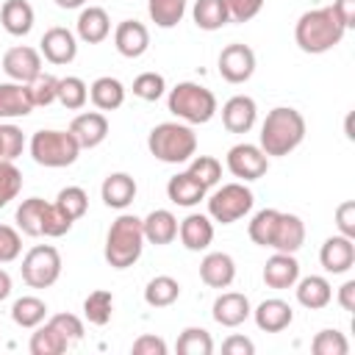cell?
<instances>
[{
  "mask_svg": "<svg viewBox=\"0 0 355 355\" xmlns=\"http://www.w3.org/2000/svg\"><path fill=\"white\" fill-rule=\"evenodd\" d=\"M69 344H78L80 338H83V322H80V316H75V313H55V316H50L47 319Z\"/></svg>",
  "mask_w": 355,
  "mask_h": 355,
  "instance_id": "49",
  "label": "cell"
},
{
  "mask_svg": "<svg viewBox=\"0 0 355 355\" xmlns=\"http://www.w3.org/2000/svg\"><path fill=\"white\" fill-rule=\"evenodd\" d=\"M141 230H144V241L155 247L172 244L178 239V216L166 208H155L141 219Z\"/></svg>",
  "mask_w": 355,
  "mask_h": 355,
  "instance_id": "24",
  "label": "cell"
},
{
  "mask_svg": "<svg viewBox=\"0 0 355 355\" xmlns=\"http://www.w3.org/2000/svg\"><path fill=\"white\" fill-rule=\"evenodd\" d=\"M133 355H166V341L153 336V333H144L133 341Z\"/></svg>",
  "mask_w": 355,
  "mask_h": 355,
  "instance_id": "52",
  "label": "cell"
},
{
  "mask_svg": "<svg viewBox=\"0 0 355 355\" xmlns=\"http://www.w3.org/2000/svg\"><path fill=\"white\" fill-rule=\"evenodd\" d=\"M22 252V236L11 225H0V263L17 261Z\"/></svg>",
  "mask_w": 355,
  "mask_h": 355,
  "instance_id": "48",
  "label": "cell"
},
{
  "mask_svg": "<svg viewBox=\"0 0 355 355\" xmlns=\"http://www.w3.org/2000/svg\"><path fill=\"white\" fill-rule=\"evenodd\" d=\"M89 100L97 111H116L125 103V86L119 78L103 75L89 86Z\"/></svg>",
  "mask_w": 355,
  "mask_h": 355,
  "instance_id": "30",
  "label": "cell"
},
{
  "mask_svg": "<svg viewBox=\"0 0 355 355\" xmlns=\"http://www.w3.org/2000/svg\"><path fill=\"white\" fill-rule=\"evenodd\" d=\"M252 308H250V300L239 291H222L216 300H214V308H211V316L216 324L222 327H239L250 319Z\"/></svg>",
  "mask_w": 355,
  "mask_h": 355,
  "instance_id": "17",
  "label": "cell"
},
{
  "mask_svg": "<svg viewBox=\"0 0 355 355\" xmlns=\"http://www.w3.org/2000/svg\"><path fill=\"white\" fill-rule=\"evenodd\" d=\"M333 14L338 17V22L349 31V28H355V0H333Z\"/></svg>",
  "mask_w": 355,
  "mask_h": 355,
  "instance_id": "54",
  "label": "cell"
},
{
  "mask_svg": "<svg viewBox=\"0 0 355 355\" xmlns=\"http://www.w3.org/2000/svg\"><path fill=\"white\" fill-rule=\"evenodd\" d=\"M319 263L327 275H347L355 266V244L347 236H330L324 239L319 250Z\"/></svg>",
  "mask_w": 355,
  "mask_h": 355,
  "instance_id": "13",
  "label": "cell"
},
{
  "mask_svg": "<svg viewBox=\"0 0 355 355\" xmlns=\"http://www.w3.org/2000/svg\"><path fill=\"white\" fill-rule=\"evenodd\" d=\"M55 6H58V8L72 11V8H83V6H86V0H55Z\"/></svg>",
  "mask_w": 355,
  "mask_h": 355,
  "instance_id": "57",
  "label": "cell"
},
{
  "mask_svg": "<svg viewBox=\"0 0 355 355\" xmlns=\"http://www.w3.org/2000/svg\"><path fill=\"white\" fill-rule=\"evenodd\" d=\"M186 164H189L186 172H189L200 186H205V189L216 186L219 178H222V164H219L214 155H191Z\"/></svg>",
  "mask_w": 355,
  "mask_h": 355,
  "instance_id": "40",
  "label": "cell"
},
{
  "mask_svg": "<svg viewBox=\"0 0 355 355\" xmlns=\"http://www.w3.org/2000/svg\"><path fill=\"white\" fill-rule=\"evenodd\" d=\"M178 297H180V283L169 275H155L144 286V302L150 308H169L172 302H178Z\"/></svg>",
  "mask_w": 355,
  "mask_h": 355,
  "instance_id": "34",
  "label": "cell"
},
{
  "mask_svg": "<svg viewBox=\"0 0 355 355\" xmlns=\"http://www.w3.org/2000/svg\"><path fill=\"white\" fill-rule=\"evenodd\" d=\"M8 294H11V275L6 269H0V302L8 300Z\"/></svg>",
  "mask_w": 355,
  "mask_h": 355,
  "instance_id": "56",
  "label": "cell"
},
{
  "mask_svg": "<svg viewBox=\"0 0 355 355\" xmlns=\"http://www.w3.org/2000/svg\"><path fill=\"white\" fill-rule=\"evenodd\" d=\"M225 6L230 14V22H250L252 17L261 14L263 0H225Z\"/></svg>",
  "mask_w": 355,
  "mask_h": 355,
  "instance_id": "50",
  "label": "cell"
},
{
  "mask_svg": "<svg viewBox=\"0 0 355 355\" xmlns=\"http://www.w3.org/2000/svg\"><path fill=\"white\" fill-rule=\"evenodd\" d=\"M144 250V230H141V219L133 214H119L105 236V247L103 255L108 261L111 269H128L141 258Z\"/></svg>",
  "mask_w": 355,
  "mask_h": 355,
  "instance_id": "3",
  "label": "cell"
},
{
  "mask_svg": "<svg viewBox=\"0 0 355 355\" xmlns=\"http://www.w3.org/2000/svg\"><path fill=\"white\" fill-rule=\"evenodd\" d=\"M89 100V86L78 78V75H67L58 78V97L55 103H61L67 111H80Z\"/></svg>",
  "mask_w": 355,
  "mask_h": 355,
  "instance_id": "37",
  "label": "cell"
},
{
  "mask_svg": "<svg viewBox=\"0 0 355 355\" xmlns=\"http://www.w3.org/2000/svg\"><path fill=\"white\" fill-rule=\"evenodd\" d=\"M178 236L189 252H202L214 241V219L208 214H189L178 225Z\"/></svg>",
  "mask_w": 355,
  "mask_h": 355,
  "instance_id": "19",
  "label": "cell"
},
{
  "mask_svg": "<svg viewBox=\"0 0 355 355\" xmlns=\"http://www.w3.org/2000/svg\"><path fill=\"white\" fill-rule=\"evenodd\" d=\"M136 191H139V186L128 172H111L100 186L103 202L108 208H116V211H125L136 200Z\"/></svg>",
  "mask_w": 355,
  "mask_h": 355,
  "instance_id": "23",
  "label": "cell"
},
{
  "mask_svg": "<svg viewBox=\"0 0 355 355\" xmlns=\"http://www.w3.org/2000/svg\"><path fill=\"white\" fill-rule=\"evenodd\" d=\"M277 216H280L277 208H263V211H258L252 216V222L247 227L252 244H258V247H269L272 244V236H275V227H277Z\"/></svg>",
  "mask_w": 355,
  "mask_h": 355,
  "instance_id": "41",
  "label": "cell"
},
{
  "mask_svg": "<svg viewBox=\"0 0 355 355\" xmlns=\"http://www.w3.org/2000/svg\"><path fill=\"white\" fill-rule=\"evenodd\" d=\"M22 191V172L14 161H0V208H6L11 200H17Z\"/></svg>",
  "mask_w": 355,
  "mask_h": 355,
  "instance_id": "45",
  "label": "cell"
},
{
  "mask_svg": "<svg viewBox=\"0 0 355 355\" xmlns=\"http://www.w3.org/2000/svg\"><path fill=\"white\" fill-rule=\"evenodd\" d=\"M25 150V136L17 125L0 122V161H14Z\"/></svg>",
  "mask_w": 355,
  "mask_h": 355,
  "instance_id": "47",
  "label": "cell"
},
{
  "mask_svg": "<svg viewBox=\"0 0 355 355\" xmlns=\"http://www.w3.org/2000/svg\"><path fill=\"white\" fill-rule=\"evenodd\" d=\"M67 347H69V341L50 322L36 324L33 336H31V344H28V349L33 355H61V352H67Z\"/></svg>",
  "mask_w": 355,
  "mask_h": 355,
  "instance_id": "35",
  "label": "cell"
},
{
  "mask_svg": "<svg viewBox=\"0 0 355 355\" xmlns=\"http://www.w3.org/2000/svg\"><path fill=\"white\" fill-rule=\"evenodd\" d=\"M336 300H338V305L344 308V311H355V280H347V283H341V288H338V294H336Z\"/></svg>",
  "mask_w": 355,
  "mask_h": 355,
  "instance_id": "55",
  "label": "cell"
},
{
  "mask_svg": "<svg viewBox=\"0 0 355 355\" xmlns=\"http://www.w3.org/2000/svg\"><path fill=\"white\" fill-rule=\"evenodd\" d=\"M166 108L172 116H178L186 125H205L219 111L214 92L205 89L202 83H194V80H183L175 89H169Z\"/></svg>",
  "mask_w": 355,
  "mask_h": 355,
  "instance_id": "5",
  "label": "cell"
},
{
  "mask_svg": "<svg viewBox=\"0 0 355 355\" xmlns=\"http://www.w3.org/2000/svg\"><path fill=\"white\" fill-rule=\"evenodd\" d=\"M250 316L255 319L258 330H263V333H283L294 322V308L286 300H280V297H269Z\"/></svg>",
  "mask_w": 355,
  "mask_h": 355,
  "instance_id": "21",
  "label": "cell"
},
{
  "mask_svg": "<svg viewBox=\"0 0 355 355\" xmlns=\"http://www.w3.org/2000/svg\"><path fill=\"white\" fill-rule=\"evenodd\" d=\"M222 352L225 355H252L255 352V344L247 336H227L222 341Z\"/></svg>",
  "mask_w": 355,
  "mask_h": 355,
  "instance_id": "53",
  "label": "cell"
},
{
  "mask_svg": "<svg viewBox=\"0 0 355 355\" xmlns=\"http://www.w3.org/2000/svg\"><path fill=\"white\" fill-rule=\"evenodd\" d=\"M305 244V222L297 214H283L277 216V227L272 236V250L275 252H297Z\"/></svg>",
  "mask_w": 355,
  "mask_h": 355,
  "instance_id": "27",
  "label": "cell"
},
{
  "mask_svg": "<svg viewBox=\"0 0 355 355\" xmlns=\"http://www.w3.org/2000/svg\"><path fill=\"white\" fill-rule=\"evenodd\" d=\"M191 19L200 31H219L230 22V14H227V6L225 0H197L194 8H191Z\"/></svg>",
  "mask_w": 355,
  "mask_h": 355,
  "instance_id": "31",
  "label": "cell"
},
{
  "mask_svg": "<svg viewBox=\"0 0 355 355\" xmlns=\"http://www.w3.org/2000/svg\"><path fill=\"white\" fill-rule=\"evenodd\" d=\"M11 319H14V324H19L25 330H33L36 324H42L47 319V302L39 300V297H33V294H25V297L14 300Z\"/></svg>",
  "mask_w": 355,
  "mask_h": 355,
  "instance_id": "33",
  "label": "cell"
},
{
  "mask_svg": "<svg viewBox=\"0 0 355 355\" xmlns=\"http://www.w3.org/2000/svg\"><path fill=\"white\" fill-rule=\"evenodd\" d=\"M166 197H169L175 205H180V208H194V205H200V202L208 197V189L200 186L189 172H178V175L169 178V183H166Z\"/></svg>",
  "mask_w": 355,
  "mask_h": 355,
  "instance_id": "29",
  "label": "cell"
},
{
  "mask_svg": "<svg viewBox=\"0 0 355 355\" xmlns=\"http://www.w3.org/2000/svg\"><path fill=\"white\" fill-rule=\"evenodd\" d=\"M225 164H227V169H230L233 178H239L241 183H250V180H258V178L266 175V169H269V155H266L258 144L241 141V144H233V147L227 150Z\"/></svg>",
  "mask_w": 355,
  "mask_h": 355,
  "instance_id": "9",
  "label": "cell"
},
{
  "mask_svg": "<svg viewBox=\"0 0 355 355\" xmlns=\"http://www.w3.org/2000/svg\"><path fill=\"white\" fill-rule=\"evenodd\" d=\"M305 139V116L291 108V105H277L266 114L261 133H258V147L269 158H283L294 153Z\"/></svg>",
  "mask_w": 355,
  "mask_h": 355,
  "instance_id": "1",
  "label": "cell"
},
{
  "mask_svg": "<svg viewBox=\"0 0 355 355\" xmlns=\"http://www.w3.org/2000/svg\"><path fill=\"white\" fill-rule=\"evenodd\" d=\"M108 33H111V17L105 8H100V6L80 8V14L75 19V36L83 44H100L108 39Z\"/></svg>",
  "mask_w": 355,
  "mask_h": 355,
  "instance_id": "16",
  "label": "cell"
},
{
  "mask_svg": "<svg viewBox=\"0 0 355 355\" xmlns=\"http://www.w3.org/2000/svg\"><path fill=\"white\" fill-rule=\"evenodd\" d=\"M344 33H347V28L338 22V17L333 14L330 6L305 11L294 25V42L308 55H322V53L333 50L336 44H341Z\"/></svg>",
  "mask_w": 355,
  "mask_h": 355,
  "instance_id": "2",
  "label": "cell"
},
{
  "mask_svg": "<svg viewBox=\"0 0 355 355\" xmlns=\"http://www.w3.org/2000/svg\"><path fill=\"white\" fill-rule=\"evenodd\" d=\"M111 313H114V294L105 291V288H94L86 300H83V316L89 319V324H108L111 322Z\"/></svg>",
  "mask_w": 355,
  "mask_h": 355,
  "instance_id": "36",
  "label": "cell"
},
{
  "mask_svg": "<svg viewBox=\"0 0 355 355\" xmlns=\"http://www.w3.org/2000/svg\"><path fill=\"white\" fill-rule=\"evenodd\" d=\"M28 89H31L33 108H47V105H53L55 97H58V78L50 75V72H39V75L28 83Z\"/></svg>",
  "mask_w": 355,
  "mask_h": 355,
  "instance_id": "43",
  "label": "cell"
},
{
  "mask_svg": "<svg viewBox=\"0 0 355 355\" xmlns=\"http://www.w3.org/2000/svg\"><path fill=\"white\" fill-rule=\"evenodd\" d=\"M39 53L44 55V61L55 64V67H64V64H72L75 55H78V36L69 31V28H47L44 36L39 39Z\"/></svg>",
  "mask_w": 355,
  "mask_h": 355,
  "instance_id": "11",
  "label": "cell"
},
{
  "mask_svg": "<svg viewBox=\"0 0 355 355\" xmlns=\"http://www.w3.org/2000/svg\"><path fill=\"white\" fill-rule=\"evenodd\" d=\"M147 14L158 28H175L186 17V0H147Z\"/></svg>",
  "mask_w": 355,
  "mask_h": 355,
  "instance_id": "38",
  "label": "cell"
},
{
  "mask_svg": "<svg viewBox=\"0 0 355 355\" xmlns=\"http://www.w3.org/2000/svg\"><path fill=\"white\" fill-rule=\"evenodd\" d=\"M336 227H338L341 236H347V239L355 241V202L352 200H344L336 208Z\"/></svg>",
  "mask_w": 355,
  "mask_h": 355,
  "instance_id": "51",
  "label": "cell"
},
{
  "mask_svg": "<svg viewBox=\"0 0 355 355\" xmlns=\"http://www.w3.org/2000/svg\"><path fill=\"white\" fill-rule=\"evenodd\" d=\"M200 280L208 288H227L236 280V261L227 252H208L200 261Z\"/></svg>",
  "mask_w": 355,
  "mask_h": 355,
  "instance_id": "22",
  "label": "cell"
},
{
  "mask_svg": "<svg viewBox=\"0 0 355 355\" xmlns=\"http://www.w3.org/2000/svg\"><path fill=\"white\" fill-rule=\"evenodd\" d=\"M3 72L8 75V80L31 83L42 72V53L36 47L17 44V47L6 50V55H3Z\"/></svg>",
  "mask_w": 355,
  "mask_h": 355,
  "instance_id": "12",
  "label": "cell"
},
{
  "mask_svg": "<svg viewBox=\"0 0 355 355\" xmlns=\"http://www.w3.org/2000/svg\"><path fill=\"white\" fill-rule=\"evenodd\" d=\"M55 205H58L72 222H78V219L89 211V194H86L80 186H67V189H61V191L55 194Z\"/></svg>",
  "mask_w": 355,
  "mask_h": 355,
  "instance_id": "42",
  "label": "cell"
},
{
  "mask_svg": "<svg viewBox=\"0 0 355 355\" xmlns=\"http://www.w3.org/2000/svg\"><path fill=\"white\" fill-rule=\"evenodd\" d=\"M114 47L122 58H141L150 47V31L139 19H122L114 28Z\"/></svg>",
  "mask_w": 355,
  "mask_h": 355,
  "instance_id": "15",
  "label": "cell"
},
{
  "mask_svg": "<svg viewBox=\"0 0 355 355\" xmlns=\"http://www.w3.org/2000/svg\"><path fill=\"white\" fill-rule=\"evenodd\" d=\"M255 119H258V105L247 94H233L222 105V125L230 133H250L252 125H255Z\"/></svg>",
  "mask_w": 355,
  "mask_h": 355,
  "instance_id": "18",
  "label": "cell"
},
{
  "mask_svg": "<svg viewBox=\"0 0 355 355\" xmlns=\"http://www.w3.org/2000/svg\"><path fill=\"white\" fill-rule=\"evenodd\" d=\"M216 69L222 75V80L227 83H247L255 72V53L252 47L233 42L227 47H222L219 58H216Z\"/></svg>",
  "mask_w": 355,
  "mask_h": 355,
  "instance_id": "10",
  "label": "cell"
},
{
  "mask_svg": "<svg viewBox=\"0 0 355 355\" xmlns=\"http://www.w3.org/2000/svg\"><path fill=\"white\" fill-rule=\"evenodd\" d=\"M67 130L75 136V141L80 144V150H94L108 136V119H105L103 111H83V114H78L69 122Z\"/></svg>",
  "mask_w": 355,
  "mask_h": 355,
  "instance_id": "14",
  "label": "cell"
},
{
  "mask_svg": "<svg viewBox=\"0 0 355 355\" xmlns=\"http://www.w3.org/2000/svg\"><path fill=\"white\" fill-rule=\"evenodd\" d=\"M311 349H313V355H347L349 352V344H347L344 333L327 327V330H319L313 336Z\"/></svg>",
  "mask_w": 355,
  "mask_h": 355,
  "instance_id": "46",
  "label": "cell"
},
{
  "mask_svg": "<svg viewBox=\"0 0 355 355\" xmlns=\"http://www.w3.org/2000/svg\"><path fill=\"white\" fill-rule=\"evenodd\" d=\"M44 208H47V200L42 197H28L19 202L14 219H17V230L25 233V236H33L39 239L42 236V222H44Z\"/></svg>",
  "mask_w": 355,
  "mask_h": 355,
  "instance_id": "32",
  "label": "cell"
},
{
  "mask_svg": "<svg viewBox=\"0 0 355 355\" xmlns=\"http://www.w3.org/2000/svg\"><path fill=\"white\" fill-rule=\"evenodd\" d=\"M175 349L180 355H211L214 352V338H211V333L205 327H186L178 336Z\"/></svg>",
  "mask_w": 355,
  "mask_h": 355,
  "instance_id": "39",
  "label": "cell"
},
{
  "mask_svg": "<svg viewBox=\"0 0 355 355\" xmlns=\"http://www.w3.org/2000/svg\"><path fill=\"white\" fill-rule=\"evenodd\" d=\"M297 280H300V261L294 258V252H275L263 263V283L269 288L275 291L294 288Z\"/></svg>",
  "mask_w": 355,
  "mask_h": 355,
  "instance_id": "20",
  "label": "cell"
},
{
  "mask_svg": "<svg viewBox=\"0 0 355 355\" xmlns=\"http://www.w3.org/2000/svg\"><path fill=\"white\" fill-rule=\"evenodd\" d=\"M28 150H31V158L47 169L72 166L80 155V144L69 130H36L31 136Z\"/></svg>",
  "mask_w": 355,
  "mask_h": 355,
  "instance_id": "6",
  "label": "cell"
},
{
  "mask_svg": "<svg viewBox=\"0 0 355 355\" xmlns=\"http://www.w3.org/2000/svg\"><path fill=\"white\" fill-rule=\"evenodd\" d=\"M147 150L164 164H186L197 155V133L186 122H161L147 136Z\"/></svg>",
  "mask_w": 355,
  "mask_h": 355,
  "instance_id": "4",
  "label": "cell"
},
{
  "mask_svg": "<svg viewBox=\"0 0 355 355\" xmlns=\"http://www.w3.org/2000/svg\"><path fill=\"white\" fill-rule=\"evenodd\" d=\"M36 14L28 0H6L0 6V25L8 36H28L33 31Z\"/></svg>",
  "mask_w": 355,
  "mask_h": 355,
  "instance_id": "28",
  "label": "cell"
},
{
  "mask_svg": "<svg viewBox=\"0 0 355 355\" xmlns=\"http://www.w3.org/2000/svg\"><path fill=\"white\" fill-rule=\"evenodd\" d=\"M294 294H297V302L308 311H322L330 305L333 300V286L327 277L322 275H308L302 280L294 283Z\"/></svg>",
  "mask_w": 355,
  "mask_h": 355,
  "instance_id": "25",
  "label": "cell"
},
{
  "mask_svg": "<svg viewBox=\"0 0 355 355\" xmlns=\"http://www.w3.org/2000/svg\"><path fill=\"white\" fill-rule=\"evenodd\" d=\"M31 111H33V100L28 83H17V80L0 83V119H19L28 116Z\"/></svg>",
  "mask_w": 355,
  "mask_h": 355,
  "instance_id": "26",
  "label": "cell"
},
{
  "mask_svg": "<svg viewBox=\"0 0 355 355\" xmlns=\"http://www.w3.org/2000/svg\"><path fill=\"white\" fill-rule=\"evenodd\" d=\"M19 269L31 288H50L61 277V252L53 244H36L25 252Z\"/></svg>",
  "mask_w": 355,
  "mask_h": 355,
  "instance_id": "8",
  "label": "cell"
},
{
  "mask_svg": "<svg viewBox=\"0 0 355 355\" xmlns=\"http://www.w3.org/2000/svg\"><path fill=\"white\" fill-rule=\"evenodd\" d=\"M164 92H166V80H164L161 72H141V75L133 78V94L139 100H144V103L161 100Z\"/></svg>",
  "mask_w": 355,
  "mask_h": 355,
  "instance_id": "44",
  "label": "cell"
},
{
  "mask_svg": "<svg viewBox=\"0 0 355 355\" xmlns=\"http://www.w3.org/2000/svg\"><path fill=\"white\" fill-rule=\"evenodd\" d=\"M208 202V216L219 225H233L241 216H247L252 211V191L239 180V183H225L222 189H216L211 197H205Z\"/></svg>",
  "mask_w": 355,
  "mask_h": 355,
  "instance_id": "7",
  "label": "cell"
}]
</instances>
